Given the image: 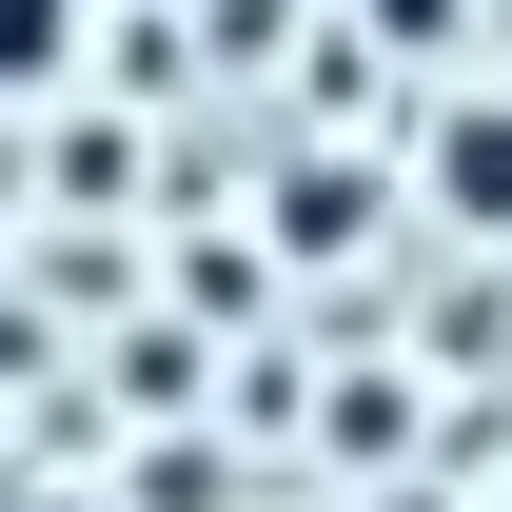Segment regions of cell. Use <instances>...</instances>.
Returning a JSON list of instances; mask_svg holds the SVG:
<instances>
[{"mask_svg":"<svg viewBox=\"0 0 512 512\" xmlns=\"http://www.w3.org/2000/svg\"><path fill=\"white\" fill-rule=\"evenodd\" d=\"M434 217L453 237H512V99H453L434 119Z\"/></svg>","mask_w":512,"mask_h":512,"instance_id":"6da1fadb","label":"cell"},{"mask_svg":"<svg viewBox=\"0 0 512 512\" xmlns=\"http://www.w3.org/2000/svg\"><path fill=\"white\" fill-rule=\"evenodd\" d=\"M79 40H99V0H0V99H60Z\"/></svg>","mask_w":512,"mask_h":512,"instance_id":"7a4b0ae2","label":"cell"},{"mask_svg":"<svg viewBox=\"0 0 512 512\" xmlns=\"http://www.w3.org/2000/svg\"><path fill=\"white\" fill-rule=\"evenodd\" d=\"M355 40H473V0H355Z\"/></svg>","mask_w":512,"mask_h":512,"instance_id":"3957f363","label":"cell"},{"mask_svg":"<svg viewBox=\"0 0 512 512\" xmlns=\"http://www.w3.org/2000/svg\"><path fill=\"white\" fill-rule=\"evenodd\" d=\"M20 512H119V493H20Z\"/></svg>","mask_w":512,"mask_h":512,"instance_id":"277c9868","label":"cell"},{"mask_svg":"<svg viewBox=\"0 0 512 512\" xmlns=\"http://www.w3.org/2000/svg\"><path fill=\"white\" fill-rule=\"evenodd\" d=\"M473 20H493V40H512V0H473Z\"/></svg>","mask_w":512,"mask_h":512,"instance_id":"5b68a950","label":"cell"},{"mask_svg":"<svg viewBox=\"0 0 512 512\" xmlns=\"http://www.w3.org/2000/svg\"><path fill=\"white\" fill-rule=\"evenodd\" d=\"M375 512H434V493H375Z\"/></svg>","mask_w":512,"mask_h":512,"instance_id":"8992f818","label":"cell"},{"mask_svg":"<svg viewBox=\"0 0 512 512\" xmlns=\"http://www.w3.org/2000/svg\"><path fill=\"white\" fill-rule=\"evenodd\" d=\"M493 512H512V473H493Z\"/></svg>","mask_w":512,"mask_h":512,"instance_id":"52a82bcc","label":"cell"}]
</instances>
